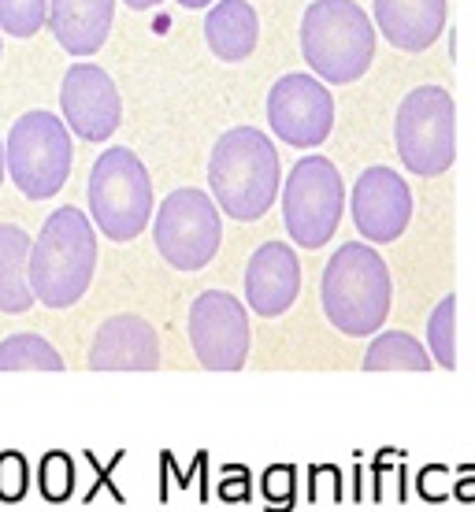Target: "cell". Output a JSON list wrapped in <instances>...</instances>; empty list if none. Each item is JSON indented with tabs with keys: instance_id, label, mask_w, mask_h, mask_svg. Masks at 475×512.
Here are the masks:
<instances>
[{
	"instance_id": "15",
	"label": "cell",
	"mask_w": 475,
	"mask_h": 512,
	"mask_svg": "<svg viewBox=\"0 0 475 512\" xmlns=\"http://www.w3.org/2000/svg\"><path fill=\"white\" fill-rule=\"evenodd\" d=\"M93 372H156L160 368V338L153 323L123 312L104 320L90 346Z\"/></svg>"
},
{
	"instance_id": "28",
	"label": "cell",
	"mask_w": 475,
	"mask_h": 512,
	"mask_svg": "<svg viewBox=\"0 0 475 512\" xmlns=\"http://www.w3.org/2000/svg\"><path fill=\"white\" fill-rule=\"evenodd\" d=\"M82 457H86V464H90L93 472H97V479H93V487L86 490V498H82V505H90V501H97V494H101V490H108V494H112L116 501H123V490H119L116 483H112V472H116V464L127 461V453H123V449H119V453H112V461H108V464L97 461V453H82Z\"/></svg>"
},
{
	"instance_id": "2",
	"label": "cell",
	"mask_w": 475,
	"mask_h": 512,
	"mask_svg": "<svg viewBox=\"0 0 475 512\" xmlns=\"http://www.w3.org/2000/svg\"><path fill=\"white\" fill-rule=\"evenodd\" d=\"M97 275V227L75 205L56 208L30 249V286L45 308H71Z\"/></svg>"
},
{
	"instance_id": "29",
	"label": "cell",
	"mask_w": 475,
	"mask_h": 512,
	"mask_svg": "<svg viewBox=\"0 0 475 512\" xmlns=\"http://www.w3.org/2000/svg\"><path fill=\"white\" fill-rule=\"evenodd\" d=\"M216 494L223 501H231V505L249 501V494H253V475H249V468H245V464L223 468V475H219V483H216Z\"/></svg>"
},
{
	"instance_id": "35",
	"label": "cell",
	"mask_w": 475,
	"mask_h": 512,
	"mask_svg": "<svg viewBox=\"0 0 475 512\" xmlns=\"http://www.w3.org/2000/svg\"><path fill=\"white\" fill-rule=\"evenodd\" d=\"M0 34H4V30H0ZM0 49H4V38H0Z\"/></svg>"
},
{
	"instance_id": "12",
	"label": "cell",
	"mask_w": 475,
	"mask_h": 512,
	"mask_svg": "<svg viewBox=\"0 0 475 512\" xmlns=\"http://www.w3.org/2000/svg\"><path fill=\"white\" fill-rule=\"evenodd\" d=\"M349 212H353V223H357L360 238L368 245L398 242L412 223L409 182L386 164L368 167V171H360V179L353 182Z\"/></svg>"
},
{
	"instance_id": "27",
	"label": "cell",
	"mask_w": 475,
	"mask_h": 512,
	"mask_svg": "<svg viewBox=\"0 0 475 512\" xmlns=\"http://www.w3.org/2000/svg\"><path fill=\"white\" fill-rule=\"evenodd\" d=\"M416 494L427 501V505H442V501L453 498V468L446 464H424L416 472Z\"/></svg>"
},
{
	"instance_id": "11",
	"label": "cell",
	"mask_w": 475,
	"mask_h": 512,
	"mask_svg": "<svg viewBox=\"0 0 475 512\" xmlns=\"http://www.w3.org/2000/svg\"><path fill=\"white\" fill-rule=\"evenodd\" d=\"M268 127L294 149H316L334 130V97L316 75H283L268 93Z\"/></svg>"
},
{
	"instance_id": "31",
	"label": "cell",
	"mask_w": 475,
	"mask_h": 512,
	"mask_svg": "<svg viewBox=\"0 0 475 512\" xmlns=\"http://www.w3.org/2000/svg\"><path fill=\"white\" fill-rule=\"evenodd\" d=\"M453 498L475 505V464H461L453 472Z\"/></svg>"
},
{
	"instance_id": "26",
	"label": "cell",
	"mask_w": 475,
	"mask_h": 512,
	"mask_svg": "<svg viewBox=\"0 0 475 512\" xmlns=\"http://www.w3.org/2000/svg\"><path fill=\"white\" fill-rule=\"evenodd\" d=\"M30 490V464H26L23 453H0V501L4 505H19Z\"/></svg>"
},
{
	"instance_id": "23",
	"label": "cell",
	"mask_w": 475,
	"mask_h": 512,
	"mask_svg": "<svg viewBox=\"0 0 475 512\" xmlns=\"http://www.w3.org/2000/svg\"><path fill=\"white\" fill-rule=\"evenodd\" d=\"M38 490L52 505H64L75 494V461L64 449H49L38 464Z\"/></svg>"
},
{
	"instance_id": "18",
	"label": "cell",
	"mask_w": 475,
	"mask_h": 512,
	"mask_svg": "<svg viewBox=\"0 0 475 512\" xmlns=\"http://www.w3.org/2000/svg\"><path fill=\"white\" fill-rule=\"evenodd\" d=\"M205 41L223 64H242L260 41V15L249 0H216L205 15Z\"/></svg>"
},
{
	"instance_id": "10",
	"label": "cell",
	"mask_w": 475,
	"mask_h": 512,
	"mask_svg": "<svg viewBox=\"0 0 475 512\" xmlns=\"http://www.w3.org/2000/svg\"><path fill=\"white\" fill-rule=\"evenodd\" d=\"M190 346L208 372H242L253 349L249 305L227 290H205L190 305Z\"/></svg>"
},
{
	"instance_id": "3",
	"label": "cell",
	"mask_w": 475,
	"mask_h": 512,
	"mask_svg": "<svg viewBox=\"0 0 475 512\" xmlns=\"http://www.w3.org/2000/svg\"><path fill=\"white\" fill-rule=\"evenodd\" d=\"M320 301L334 331L349 338H368L383 327L394 301V282L375 245L346 242L334 249L320 279Z\"/></svg>"
},
{
	"instance_id": "8",
	"label": "cell",
	"mask_w": 475,
	"mask_h": 512,
	"mask_svg": "<svg viewBox=\"0 0 475 512\" xmlns=\"http://www.w3.org/2000/svg\"><path fill=\"white\" fill-rule=\"evenodd\" d=\"M346 182L327 156H301L283 182V227L301 249H323L342 227Z\"/></svg>"
},
{
	"instance_id": "30",
	"label": "cell",
	"mask_w": 475,
	"mask_h": 512,
	"mask_svg": "<svg viewBox=\"0 0 475 512\" xmlns=\"http://www.w3.org/2000/svg\"><path fill=\"white\" fill-rule=\"evenodd\" d=\"M323 490L331 501H342V468H334V464L309 468V501H320Z\"/></svg>"
},
{
	"instance_id": "19",
	"label": "cell",
	"mask_w": 475,
	"mask_h": 512,
	"mask_svg": "<svg viewBox=\"0 0 475 512\" xmlns=\"http://www.w3.org/2000/svg\"><path fill=\"white\" fill-rule=\"evenodd\" d=\"M30 249L34 238L15 227L0 223V312L23 316L34 308V286H30Z\"/></svg>"
},
{
	"instance_id": "9",
	"label": "cell",
	"mask_w": 475,
	"mask_h": 512,
	"mask_svg": "<svg viewBox=\"0 0 475 512\" xmlns=\"http://www.w3.org/2000/svg\"><path fill=\"white\" fill-rule=\"evenodd\" d=\"M153 242L164 264L175 271H201L216 260L223 245V216L216 197L197 186L167 193L153 216Z\"/></svg>"
},
{
	"instance_id": "22",
	"label": "cell",
	"mask_w": 475,
	"mask_h": 512,
	"mask_svg": "<svg viewBox=\"0 0 475 512\" xmlns=\"http://www.w3.org/2000/svg\"><path fill=\"white\" fill-rule=\"evenodd\" d=\"M453 312H457V297L446 294L435 305L431 320H427V349H431L438 368H446V372L457 368V327H453Z\"/></svg>"
},
{
	"instance_id": "17",
	"label": "cell",
	"mask_w": 475,
	"mask_h": 512,
	"mask_svg": "<svg viewBox=\"0 0 475 512\" xmlns=\"http://www.w3.org/2000/svg\"><path fill=\"white\" fill-rule=\"evenodd\" d=\"M116 19V0H52L49 30L71 56H93L104 49Z\"/></svg>"
},
{
	"instance_id": "6",
	"label": "cell",
	"mask_w": 475,
	"mask_h": 512,
	"mask_svg": "<svg viewBox=\"0 0 475 512\" xmlns=\"http://www.w3.org/2000/svg\"><path fill=\"white\" fill-rule=\"evenodd\" d=\"M8 153V175L15 190L30 201H49L64 190L75 167V145H71V127L60 116L45 108H34L15 119L4 141Z\"/></svg>"
},
{
	"instance_id": "34",
	"label": "cell",
	"mask_w": 475,
	"mask_h": 512,
	"mask_svg": "<svg viewBox=\"0 0 475 512\" xmlns=\"http://www.w3.org/2000/svg\"><path fill=\"white\" fill-rule=\"evenodd\" d=\"M4 175H8V153H4V141H0V186H4Z\"/></svg>"
},
{
	"instance_id": "24",
	"label": "cell",
	"mask_w": 475,
	"mask_h": 512,
	"mask_svg": "<svg viewBox=\"0 0 475 512\" xmlns=\"http://www.w3.org/2000/svg\"><path fill=\"white\" fill-rule=\"evenodd\" d=\"M52 0H0V30L8 38H34L49 23Z\"/></svg>"
},
{
	"instance_id": "4",
	"label": "cell",
	"mask_w": 475,
	"mask_h": 512,
	"mask_svg": "<svg viewBox=\"0 0 475 512\" xmlns=\"http://www.w3.org/2000/svg\"><path fill=\"white\" fill-rule=\"evenodd\" d=\"M301 56L331 86L364 78L375 60L372 15L357 0H312L301 19Z\"/></svg>"
},
{
	"instance_id": "21",
	"label": "cell",
	"mask_w": 475,
	"mask_h": 512,
	"mask_svg": "<svg viewBox=\"0 0 475 512\" xmlns=\"http://www.w3.org/2000/svg\"><path fill=\"white\" fill-rule=\"evenodd\" d=\"M0 372H64V357L34 331L8 334L0 342Z\"/></svg>"
},
{
	"instance_id": "25",
	"label": "cell",
	"mask_w": 475,
	"mask_h": 512,
	"mask_svg": "<svg viewBox=\"0 0 475 512\" xmlns=\"http://www.w3.org/2000/svg\"><path fill=\"white\" fill-rule=\"evenodd\" d=\"M260 490L268 498V512H290L297 501V468L294 464H271L260 479Z\"/></svg>"
},
{
	"instance_id": "1",
	"label": "cell",
	"mask_w": 475,
	"mask_h": 512,
	"mask_svg": "<svg viewBox=\"0 0 475 512\" xmlns=\"http://www.w3.org/2000/svg\"><path fill=\"white\" fill-rule=\"evenodd\" d=\"M208 186L223 216L257 223L271 212L283 190V160L275 141L257 127H234L212 145Z\"/></svg>"
},
{
	"instance_id": "5",
	"label": "cell",
	"mask_w": 475,
	"mask_h": 512,
	"mask_svg": "<svg viewBox=\"0 0 475 512\" xmlns=\"http://www.w3.org/2000/svg\"><path fill=\"white\" fill-rule=\"evenodd\" d=\"M90 219L108 242H134L153 219V179L142 156L127 145H112L93 160Z\"/></svg>"
},
{
	"instance_id": "16",
	"label": "cell",
	"mask_w": 475,
	"mask_h": 512,
	"mask_svg": "<svg viewBox=\"0 0 475 512\" xmlns=\"http://www.w3.org/2000/svg\"><path fill=\"white\" fill-rule=\"evenodd\" d=\"M375 26L394 49L427 52L446 30L450 0H375Z\"/></svg>"
},
{
	"instance_id": "13",
	"label": "cell",
	"mask_w": 475,
	"mask_h": 512,
	"mask_svg": "<svg viewBox=\"0 0 475 512\" xmlns=\"http://www.w3.org/2000/svg\"><path fill=\"white\" fill-rule=\"evenodd\" d=\"M60 108L71 134L82 141H108L119 130L123 101L112 75L97 64L67 67L60 82Z\"/></svg>"
},
{
	"instance_id": "32",
	"label": "cell",
	"mask_w": 475,
	"mask_h": 512,
	"mask_svg": "<svg viewBox=\"0 0 475 512\" xmlns=\"http://www.w3.org/2000/svg\"><path fill=\"white\" fill-rule=\"evenodd\" d=\"M127 8H134V12H149V8H156L160 0H123Z\"/></svg>"
},
{
	"instance_id": "20",
	"label": "cell",
	"mask_w": 475,
	"mask_h": 512,
	"mask_svg": "<svg viewBox=\"0 0 475 512\" xmlns=\"http://www.w3.org/2000/svg\"><path fill=\"white\" fill-rule=\"evenodd\" d=\"M435 357L409 331H383L364 353V372H431Z\"/></svg>"
},
{
	"instance_id": "33",
	"label": "cell",
	"mask_w": 475,
	"mask_h": 512,
	"mask_svg": "<svg viewBox=\"0 0 475 512\" xmlns=\"http://www.w3.org/2000/svg\"><path fill=\"white\" fill-rule=\"evenodd\" d=\"M179 8H190V12H197V8H212L216 0H175Z\"/></svg>"
},
{
	"instance_id": "7",
	"label": "cell",
	"mask_w": 475,
	"mask_h": 512,
	"mask_svg": "<svg viewBox=\"0 0 475 512\" xmlns=\"http://www.w3.org/2000/svg\"><path fill=\"white\" fill-rule=\"evenodd\" d=\"M394 145L412 175L420 179L446 175L457 160V108L450 90L416 86L405 93L394 119Z\"/></svg>"
},
{
	"instance_id": "14",
	"label": "cell",
	"mask_w": 475,
	"mask_h": 512,
	"mask_svg": "<svg viewBox=\"0 0 475 512\" xmlns=\"http://www.w3.org/2000/svg\"><path fill=\"white\" fill-rule=\"evenodd\" d=\"M301 294V260L294 245L264 242L245 264V305L264 320L290 312Z\"/></svg>"
}]
</instances>
